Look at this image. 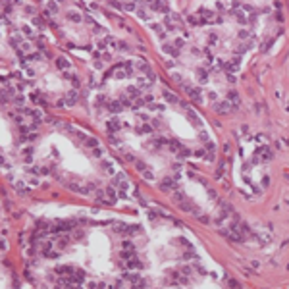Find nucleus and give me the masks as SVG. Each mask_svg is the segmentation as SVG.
Returning <instances> with one entry per match:
<instances>
[{"label":"nucleus","mask_w":289,"mask_h":289,"mask_svg":"<svg viewBox=\"0 0 289 289\" xmlns=\"http://www.w3.org/2000/svg\"><path fill=\"white\" fill-rule=\"evenodd\" d=\"M256 160H260V162H266V160H270L272 158V150H270V146H260V149H256Z\"/></svg>","instance_id":"nucleus-1"},{"label":"nucleus","mask_w":289,"mask_h":289,"mask_svg":"<svg viewBox=\"0 0 289 289\" xmlns=\"http://www.w3.org/2000/svg\"><path fill=\"white\" fill-rule=\"evenodd\" d=\"M75 270H77V268H73V266H58L56 268V274L58 276H73V274H75Z\"/></svg>","instance_id":"nucleus-2"},{"label":"nucleus","mask_w":289,"mask_h":289,"mask_svg":"<svg viewBox=\"0 0 289 289\" xmlns=\"http://www.w3.org/2000/svg\"><path fill=\"white\" fill-rule=\"evenodd\" d=\"M54 12H58V0H50L48 4H46V10H44V15L46 18H50Z\"/></svg>","instance_id":"nucleus-3"},{"label":"nucleus","mask_w":289,"mask_h":289,"mask_svg":"<svg viewBox=\"0 0 289 289\" xmlns=\"http://www.w3.org/2000/svg\"><path fill=\"white\" fill-rule=\"evenodd\" d=\"M150 8H152V10H160V12H166V10H168V4H166V0H152V2H150Z\"/></svg>","instance_id":"nucleus-4"},{"label":"nucleus","mask_w":289,"mask_h":289,"mask_svg":"<svg viewBox=\"0 0 289 289\" xmlns=\"http://www.w3.org/2000/svg\"><path fill=\"white\" fill-rule=\"evenodd\" d=\"M77 98H79V93H77V89H71V91H67V97H66V102H67V104H75Z\"/></svg>","instance_id":"nucleus-5"},{"label":"nucleus","mask_w":289,"mask_h":289,"mask_svg":"<svg viewBox=\"0 0 289 289\" xmlns=\"http://www.w3.org/2000/svg\"><path fill=\"white\" fill-rule=\"evenodd\" d=\"M187 93H189V97H191L195 102H202V94H201L202 91H201V89H189Z\"/></svg>","instance_id":"nucleus-6"},{"label":"nucleus","mask_w":289,"mask_h":289,"mask_svg":"<svg viewBox=\"0 0 289 289\" xmlns=\"http://www.w3.org/2000/svg\"><path fill=\"white\" fill-rule=\"evenodd\" d=\"M135 67H137L139 71H143V73H146V75H149V73H150V66L146 64L145 60H137V62H135Z\"/></svg>","instance_id":"nucleus-7"},{"label":"nucleus","mask_w":289,"mask_h":289,"mask_svg":"<svg viewBox=\"0 0 289 289\" xmlns=\"http://www.w3.org/2000/svg\"><path fill=\"white\" fill-rule=\"evenodd\" d=\"M70 62H67V58H58L56 60V67L58 70H62V71H66V70H70Z\"/></svg>","instance_id":"nucleus-8"},{"label":"nucleus","mask_w":289,"mask_h":289,"mask_svg":"<svg viewBox=\"0 0 289 289\" xmlns=\"http://www.w3.org/2000/svg\"><path fill=\"white\" fill-rule=\"evenodd\" d=\"M141 266H143V264H141V262H139V258H137V256H131V258H129V262H127V264H125V268H129V270H135V268H137V270H139Z\"/></svg>","instance_id":"nucleus-9"},{"label":"nucleus","mask_w":289,"mask_h":289,"mask_svg":"<svg viewBox=\"0 0 289 289\" xmlns=\"http://www.w3.org/2000/svg\"><path fill=\"white\" fill-rule=\"evenodd\" d=\"M229 108H231V102L229 100H225V102H220V104H216V110L220 114H228L229 112Z\"/></svg>","instance_id":"nucleus-10"},{"label":"nucleus","mask_w":289,"mask_h":289,"mask_svg":"<svg viewBox=\"0 0 289 289\" xmlns=\"http://www.w3.org/2000/svg\"><path fill=\"white\" fill-rule=\"evenodd\" d=\"M224 67H225V70H228V71H231V73H233V71H237V70H239V58H235V60H231L229 64H225Z\"/></svg>","instance_id":"nucleus-11"},{"label":"nucleus","mask_w":289,"mask_h":289,"mask_svg":"<svg viewBox=\"0 0 289 289\" xmlns=\"http://www.w3.org/2000/svg\"><path fill=\"white\" fill-rule=\"evenodd\" d=\"M108 110H110V112H114V114H116V112H122V110H123L122 100H118V102H110V104H108Z\"/></svg>","instance_id":"nucleus-12"},{"label":"nucleus","mask_w":289,"mask_h":289,"mask_svg":"<svg viewBox=\"0 0 289 289\" xmlns=\"http://www.w3.org/2000/svg\"><path fill=\"white\" fill-rule=\"evenodd\" d=\"M106 127H108L110 133H114V131H120V127H122V125H120L118 120H110V122L106 123Z\"/></svg>","instance_id":"nucleus-13"},{"label":"nucleus","mask_w":289,"mask_h":289,"mask_svg":"<svg viewBox=\"0 0 289 289\" xmlns=\"http://www.w3.org/2000/svg\"><path fill=\"white\" fill-rule=\"evenodd\" d=\"M164 100L170 102V104H177V102H179V100H177V97L173 93H170V91H164Z\"/></svg>","instance_id":"nucleus-14"},{"label":"nucleus","mask_w":289,"mask_h":289,"mask_svg":"<svg viewBox=\"0 0 289 289\" xmlns=\"http://www.w3.org/2000/svg\"><path fill=\"white\" fill-rule=\"evenodd\" d=\"M127 97L137 100V98H141V91H139L137 87H129V89H127Z\"/></svg>","instance_id":"nucleus-15"},{"label":"nucleus","mask_w":289,"mask_h":289,"mask_svg":"<svg viewBox=\"0 0 289 289\" xmlns=\"http://www.w3.org/2000/svg\"><path fill=\"white\" fill-rule=\"evenodd\" d=\"M160 187H162V191H172L176 185H173V179L168 177V179H162V185H160Z\"/></svg>","instance_id":"nucleus-16"},{"label":"nucleus","mask_w":289,"mask_h":289,"mask_svg":"<svg viewBox=\"0 0 289 289\" xmlns=\"http://www.w3.org/2000/svg\"><path fill=\"white\" fill-rule=\"evenodd\" d=\"M106 197H108V202H110V204L118 201V195H116V191H114L112 187H106Z\"/></svg>","instance_id":"nucleus-17"},{"label":"nucleus","mask_w":289,"mask_h":289,"mask_svg":"<svg viewBox=\"0 0 289 289\" xmlns=\"http://www.w3.org/2000/svg\"><path fill=\"white\" fill-rule=\"evenodd\" d=\"M52 247H54V245H44V247H43V253H44V256H50V258H54V256H58V253H56V251H52Z\"/></svg>","instance_id":"nucleus-18"},{"label":"nucleus","mask_w":289,"mask_h":289,"mask_svg":"<svg viewBox=\"0 0 289 289\" xmlns=\"http://www.w3.org/2000/svg\"><path fill=\"white\" fill-rule=\"evenodd\" d=\"M228 100H229L231 104H235V106H237V104H239V94L235 93V91H229V94H228Z\"/></svg>","instance_id":"nucleus-19"},{"label":"nucleus","mask_w":289,"mask_h":289,"mask_svg":"<svg viewBox=\"0 0 289 289\" xmlns=\"http://www.w3.org/2000/svg\"><path fill=\"white\" fill-rule=\"evenodd\" d=\"M12 102L15 104V106H23V104H25V97H23V94H18V97H14Z\"/></svg>","instance_id":"nucleus-20"},{"label":"nucleus","mask_w":289,"mask_h":289,"mask_svg":"<svg viewBox=\"0 0 289 289\" xmlns=\"http://www.w3.org/2000/svg\"><path fill=\"white\" fill-rule=\"evenodd\" d=\"M85 143H87V146H91V149H97V146H98V139H94V137H89V139L85 141Z\"/></svg>","instance_id":"nucleus-21"},{"label":"nucleus","mask_w":289,"mask_h":289,"mask_svg":"<svg viewBox=\"0 0 289 289\" xmlns=\"http://www.w3.org/2000/svg\"><path fill=\"white\" fill-rule=\"evenodd\" d=\"M197 73H199V79H201V83H206V79H208V73H206V70H199Z\"/></svg>","instance_id":"nucleus-22"},{"label":"nucleus","mask_w":289,"mask_h":289,"mask_svg":"<svg viewBox=\"0 0 289 289\" xmlns=\"http://www.w3.org/2000/svg\"><path fill=\"white\" fill-rule=\"evenodd\" d=\"M10 43L14 44V48H19V44H23V43H21V39H19L18 35H14V37H12V41H10Z\"/></svg>","instance_id":"nucleus-23"},{"label":"nucleus","mask_w":289,"mask_h":289,"mask_svg":"<svg viewBox=\"0 0 289 289\" xmlns=\"http://www.w3.org/2000/svg\"><path fill=\"white\" fill-rule=\"evenodd\" d=\"M102 166L106 168V172H108V173H114V172H116V170H114V164H112L110 160H104V164H102Z\"/></svg>","instance_id":"nucleus-24"},{"label":"nucleus","mask_w":289,"mask_h":289,"mask_svg":"<svg viewBox=\"0 0 289 289\" xmlns=\"http://www.w3.org/2000/svg\"><path fill=\"white\" fill-rule=\"evenodd\" d=\"M64 245H67V237H60L56 241V249H64Z\"/></svg>","instance_id":"nucleus-25"},{"label":"nucleus","mask_w":289,"mask_h":289,"mask_svg":"<svg viewBox=\"0 0 289 289\" xmlns=\"http://www.w3.org/2000/svg\"><path fill=\"white\" fill-rule=\"evenodd\" d=\"M67 79L71 81V85H73V89H77V87H79V79H77V75H67Z\"/></svg>","instance_id":"nucleus-26"},{"label":"nucleus","mask_w":289,"mask_h":289,"mask_svg":"<svg viewBox=\"0 0 289 289\" xmlns=\"http://www.w3.org/2000/svg\"><path fill=\"white\" fill-rule=\"evenodd\" d=\"M164 50H166V52H170V54H173V56H176V54H177V50H179V48H173L172 44H164Z\"/></svg>","instance_id":"nucleus-27"},{"label":"nucleus","mask_w":289,"mask_h":289,"mask_svg":"<svg viewBox=\"0 0 289 289\" xmlns=\"http://www.w3.org/2000/svg\"><path fill=\"white\" fill-rule=\"evenodd\" d=\"M135 166L139 168V172H141V173H146V166H145L141 160H135Z\"/></svg>","instance_id":"nucleus-28"},{"label":"nucleus","mask_w":289,"mask_h":289,"mask_svg":"<svg viewBox=\"0 0 289 289\" xmlns=\"http://www.w3.org/2000/svg\"><path fill=\"white\" fill-rule=\"evenodd\" d=\"M67 18L71 19V21H81V18H79V14H73V12H70V15Z\"/></svg>","instance_id":"nucleus-29"},{"label":"nucleus","mask_w":289,"mask_h":289,"mask_svg":"<svg viewBox=\"0 0 289 289\" xmlns=\"http://www.w3.org/2000/svg\"><path fill=\"white\" fill-rule=\"evenodd\" d=\"M93 152H94V156H98V158H100V156L104 154V152H102V149H100V146H97V149H93Z\"/></svg>","instance_id":"nucleus-30"},{"label":"nucleus","mask_w":289,"mask_h":289,"mask_svg":"<svg viewBox=\"0 0 289 289\" xmlns=\"http://www.w3.org/2000/svg\"><path fill=\"white\" fill-rule=\"evenodd\" d=\"M199 137H201V141L206 143V141H208V133H206V131H201V133H199Z\"/></svg>","instance_id":"nucleus-31"},{"label":"nucleus","mask_w":289,"mask_h":289,"mask_svg":"<svg viewBox=\"0 0 289 289\" xmlns=\"http://www.w3.org/2000/svg\"><path fill=\"white\" fill-rule=\"evenodd\" d=\"M122 247H123V249H133V243H131V241H123Z\"/></svg>","instance_id":"nucleus-32"},{"label":"nucleus","mask_w":289,"mask_h":289,"mask_svg":"<svg viewBox=\"0 0 289 289\" xmlns=\"http://www.w3.org/2000/svg\"><path fill=\"white\" fill-rule=\"evenodd\" d=\"M33 21H35V25H39V27H43V25H44V21L41 18H33Z\"/></svg>","instance_id":"nucleus-33"},{"label":"nucleus","mask_w":289,"mask_h":289,"mask_svg":"<svg viewBox=\"0 0 289 289\" xmlns=\"http://www.w3.org/2000/svg\"><path fill=\"white\" fill-rule=\"evenodd\" d=\"M139 131H143V133H150L152 129L149 127V125H141V127H139Z\"/></svg>","instance_id":"nucleus-34"},{"label":"nucleus","mask_w":289,"mask_h":289,"mask_svg":"<svg viewBox=\"0 0 289 289\" xmlns=\"http://www.w3.org/2000/svg\"><path fill=\"white\" fill-rule=\"evenodd\" d=\"M23 31H25V35H27V37H33V29H31V27H23Z\"/></svg>","instance_id":"nucleus-35"},{"label":"nucleus","mask_w":289,"mask_h":289,"mask_svg":"<svg viewBox=\"0 0 289 289\" xmlns=\"http://www.w3.org/2000/svg\"><path fill=\"white\" fill-rule=\"evenodd\" d=\"M123 8H125V10H127V12H131V10H135V4H125V6H123Z\"/></svg>","instance_id":"nucleus-36"},{"label":"nucleus","mask_w":289,"mask_h":289,"mask_svg":"<svg viewBox=\"0 0 289 289\" xmlns=\"http://www.w3.org/2000/svg\"><path fill=\"white\" fill-rule=\"evenodd\" d=\"M25 12H27V14H35V8L33 6H25Z\"/></svg>","instance_id":"nucleus-37"},{"label":"nucleus","mask_w":289,"mask_h":289,"mask_svg":"<svg viewBox=\"0 0 289 289\" xmlns=\"http://www.w3.org/2000/svg\"><path fill=\"white\" fill-rule=\"evenodd\" d=\"M181 46H183V41L177 39V41H176V48H181Z\"/></svg>","instance_id":"nucleus-38"},{"label":"nucleus","mask_w":289,"mask_h":289,"mask_svg":"<svg viewBox=\"0 0 289 289\" xmlns=\"http://www.w3.org/2000/svg\"><path fill=\"white\" fill-rule=\"evenodd\" d=\"M94 67H97V70H100V67H102V62L97 60V62H94Z\"/></svg>","instance_id":"nucleus-39"},{"label":"nucleus","mask_w":289,"mask_h":289,"mask_svg":"<svg viewBox=\"0 0 289 289\" xmlns=\"http://www.w3.org/2000/svg\"><path fill=\"white\" fill-rule=\"evenodd\" d=\"M239 37H241V39H247V37H249V33H247V31H241Z\"/></svg>","instance_id":"nucleus-40"},{"label":"nucleus","mask_w":289,"mask_h":289,"mask_svg":"<svg viewBox=\"0 0 289 289\" xmlns=\"http://www.w3.org/2000/svg\"><path fill=\"white\" fill-rule=\"evenodd\" d=\"M208 41H210V43H216V41H218V37H216V35H210V39H208Z\"/></svg>","instance_id":"nucleus-41"},{"label":"nucleus","mask_w":289,"mask_h":289,"mask_svg":"<svg viewBox=\"0 0 289 289\" xmlns=\"http://www.w3.org/2000/svg\"><path fill=\"white\" fill-rule=\"evenodd\" d=\"M202 154H204V150H197L195 152V156H199V158H202Z\"/></svg>","instance_id":"nucleus-42"},{"label":"nucleus","mask_w":289,"mask_h":289,"mask_svg":"<svg viewBox=\"0 0 289 289\" xmlns=\"http://www.w3.org/2000/svg\"><path fill=\"white\" fill-rule=\"evenodd\" d=\"M89 83H91V85H94V83H97V79H94V75H91V77H89Z\"/></svg>","instance_id":"nucleus-43"},{"label":"nucleus","mask_w":289,"mask_h":289,"mask_svg":"<svg viewBox=\"0 0 289 289\" xmlns=\"http://www.w3.org/2000/svg\"><path fill=\"white\" fill-rule=\"evenodd\" d=\"M133 2H137V0H133Z\"/></svg>","instance_id":"nucleus-44"},{"label":"nucleus","mask_w":289,"mask_h":289,"mask_svg":"<svg viewBox=\"0 0 289 289\" xmlns=\"http://www.w3.org/2000/svg\"><path fill=\"white\" fill-rule=\"evenodd\" d=\"M58 2H60V0H58Z\"/></svg>","instance_id":"nucleus-45"}]
</instances>
